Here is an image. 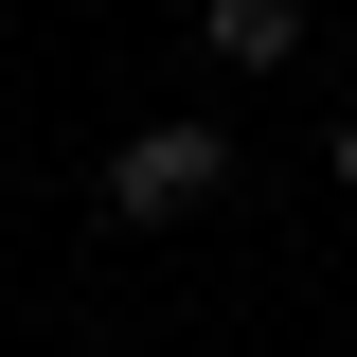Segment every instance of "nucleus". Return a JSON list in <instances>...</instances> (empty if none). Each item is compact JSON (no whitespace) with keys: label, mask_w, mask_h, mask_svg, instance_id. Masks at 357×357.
I'll list each match as a JSON object with an SVG mask.
<instances>
[{"label":"nucleus","mask_w":357,"mask_h":357,"mask_svg":"<svg viewBox=\"0 0 357 357\" xmlns=\"http://www.w3.org/2000/svg\"><path fill=\"white\" fill-rule=\"evenodd\" d=\"M215 178H232V143H215V126H126V143H107V215L161 232V215H197Z\"/></svg>","instance_id":"obj_1"},{"label":"nucleus","mask_w":357,"mask_h":357,"mask_svg":"<svg viewBox=\"0 0 357 357\" xmlns=\"http://www.w3.org/2000/svg\"><path fill=\"white\" fill-rule=\"evenodd\" d=\"M197 36H215L232 72H286V54H304V0H215V18H197Z\"/></svg>","instance_id":"obj_2"},{"label":"nucleus","mask_w":357,"mask_h":357,"mask_svg":"<svg viewBox=\"0 0 357 357\" xmlns=\"http://www.w3.org/2000/svg\"><path fill=\"white\" fill-rule=\"evenodd\" d=\"M321 161H340V178H357V107H340V126H321Z\"/></svg>","instance_id":"obj_3"}]
</instances>
